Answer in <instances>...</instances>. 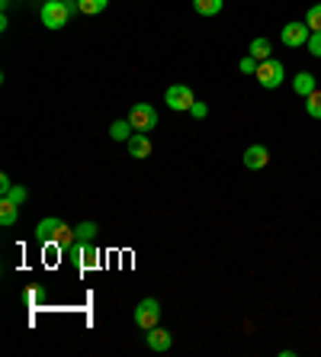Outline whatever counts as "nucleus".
Returning <instances> with one entry per match:
<instances>
[{
	"mask_svg": "<svg viewBox=\"0 0 321 357\" xmlns=\"http://www.w3.org/2000/svg\"><path fill=\"white\" fill-rule=\"evenodd\" d=\"M305 48H309V55L321 58V32H312V36H309V42H305Z\"/></svg>",
	"mask_w": 321,
	"mask_h": 357,
	"instance_id": "obj_22",
	"label": "nucleus"
},
{
	"mask_svg": "<svg viewBox=\"0 0 321 357\" xmlns=\"http://www.w3.org/2000/svg\"><path fill=\"white\" fill-rule=\"evenodd\" d=\"M241 161H244V168H248V171H264L266 164H270V151H266L264 145H251Z\"/></svg>",
	"mask_w": 321,
	"mask_h": 357,
	"instance_id": "obj_9",
	"label": "nucleus"
},
{
	"mask_svg": "<svg viewBox=\"0 0 321 357\" xmlns=\"http://www.w3.org/2000/svg\"><path fill=\"white\" fill-rule=\"evenodd\" d=\"M74 242H77V235H74L71 229L64 226V229H61V235H58V248H61V251H68V248H71Z\"/></svg>",
	"mask_w": 321,
	"mask_h": 357,
	"instance_id": "obj_21",
	"label": "nucleus"
},
{
	"mask_svg": "<svg viewBox=\"0 0 321 357\" xmlns=\"http://www.w3.org/2000/svg\"><path fill=\"white\" fill-rule=\"evenodd\" d=\"M74 235H77V242H93L97 238V222H81L74 229Z\"/></svg>",
	"mask_w": 321,
	"mask_h": 357,
	"instance_id": "obj_19",
	"label": "nucleus"
},
{
	"mask_svg": "<svg viewBox=\"0 0 321 357\" xmlns=\"http://www.w3.org/2000/svg\"><path fill=\"white\" fill-rule=\"evenodd\" d=\"M3 197H10L13 200V203H19V206H23V203H26V187H10V193H3Z\"/></svg>",
	"mask_w": 321,
	"mask_h": 357,
	"instance_id": "obj_23",
	"label": "nucleus"
},
{
	"mask_svg": "<svg viewBox=\"0 0 321 357\" xmlns=\"http://www.w3.org/2000/svg\"><path fill=\"white\" fill-rule=\"evenodd\" d=\"M254 77L260 81V87H266V90H276V87L283 84L286 71H283V65H280V61L266 58V61H260V65H257V75Z\"/></svg>",
	"mask_w": 321,
	"mask_h": 357,
	"instance_id": "obj_4",
	"label": "nucleus"
},
{
	"mask_svg": "<svg viewBox=\"0 0 321 357\" xmlns=\"http://www.w3.org/2000/svg\"><path fill=\"white\" fill-rule=\"evenodd\" d=\"M157 322H161V302L155 300V296H148V300H142L135 306V325L142 331H148V329H155Z\"/></svg>",
	"mask_w": 321,
	"mask_h": 357,
	"instance_id": "obj_3",
	"label": "nucleus"
},
{
	"mask_svg": "<svg viewBox=\"0 0 321 357\" xmlns=\"http://www.w3.org/2000/svg\"><path fill=\"white\" fill-rule=\"evenodd\" d=\"M61 229H64V222L58 216H46L42 222L36 226V238L42 244H48V242H58V235H61Z\"/></svg>",
	"mask_w": 321,
	"mask_h": 357,
	"instance_id": "obj_8",
	"label": "nucleus"
},
{
	"mask_svg": "<svg viewBox=\"0 0 321 357\" xmlns=\"http://www.w3.org/2000/svg\"><path fill=\"white\" fill-rule=\"evenodd\" d=\"M128 122L135 132H151L157 126V110L151 104H135L128 110Z\"/></svg>",
	"mask_w": 321,
	"mask_h": 357,
	"instance_id": "obj_5",
	"label": "nucleus"
},
{
	"mask_svg": "<svg viewBox=\"0 0 321 357\" xmlns=\"http://www.w3.org/2000/svg\"><path fill=\"white\" fill-rule=\"evenodd\" d=\"M10 187H13V180L7 174H0V193H10Z\"/></svg>",
	"mask_w": 321,
	"mask_h": 357,
	"instance_id": "obj_26",
	"label": "nucleus"
},
{
	"mask_svg": "<svg viewBox=\"0 0 321 357\" xmlns=\"http://www.w3.org/2000/svg\"><path fill=\"white\" fill-rule=\"evenodd\" d=\"M126 145H128V155H132V158H138V161L151 155V139H148V132H135V135H132Z\"/></svg>",
	"mask_w": 321,
	"mask_h": 357,
	"instance_id": "obj_11",
	"label": "nucleus"
},
{
	"mask_svg": "<svg viewBox=\"0 0 321 357\" xmlns=\"http://www.w3.org/2000/svg\"><path fill=\"white\" fill-rule=\"evenodd\" d=\"M145 341H148V348L151 351H171V345H174V335L167 329H148L145 331Z\"/></svg>",
	"mask_w": 321,
	"mask_h": 357,
	"instance_id": "obj_10",
	"label": "nucleus"
},
{
	"mask_svg": "<svg viewBox=\"0 0 321 357\" xmlns=\"http://www.w3.org/2000/svg\"><path fill=\"white\" fill-rule=\"evenodd\" d=\"M270 52H273V46H270V39H254L251 42V58H257V61H266L270 58Z\"/></svg>",
	"mask_w": 321,
	"mask_h": 357,
	"instance_id": "obj_16",
	"label": "nucleus"
},
{
	"mask_svg": "<svg viewBox=\"0 0 321 357\" xmlns=\"http://www.w3.org/2000/svg\"><path fill=\"white\" fill-rule=\"evenodd\" d=\"M309 36H312V29L305 26V23H299V19H293V23H286L283 32H280V39H283V46H289V48H302L305 42H309Z\"/></svg>",
	"mask_w": 321,
	"mask_h": 357,
	"instance_id": "obj_7",
	"label": "nucleus"
},
{
	"mask_svg": "<svg viewBox=\"0 0 321 357\" xmlns=\"http://www.w3.org/2000/svg\"><path fill=\"white\" fill-rule=\"evenodd\" d=\"M305 113L312 116V119H321V90L305 97Z\"/></svg>",
	"mask_w": 321,
	"mask_h": 357,
	"instance_id": "obj_18",
	"label": "nucleus"
},
{
	"mask_svg": "<svg viewBox=\"0 0 321 357\" xmlns=\"http://www.w3.org/2000/svg\"><path fill=\"white\" fill-rule=\"evenodd\" d=\"M293 90H295L299 97L315 94V90H318V77H315L312 71H299V75L293 77Z\"/></svg>",
	"mask_w": 321,
	"mask_h": 357,
	"instance_id": "obj_12",
	"label": "nucleus"
},
{
	"mask_svg": "<svg viewBox=\"0 0 321 357\" xmlns=\"http://www.w3.org/2000/svg\"><path fill=\"white\" fill-rule=\"evenodd\" d=\"M222 7H225V0H193V10L200 17H215V13H222Z\"/></svg>",
	"mask_w": 321,
	"mask_h": 357,
	"instance_id": "obj_14",
	"label": "nucleus"
},
{
	"mask_svg": "<svg viewBox=\"0 0 321 357\" xmlns=\"http://www.w3.org/2000/svg\"><path fill=\"white\" fill-rule=\"evenodd\" d=\"M305 26L312 29V32H321V3L309 7V13H305Z\"/></svg>",
	"mask_w": 321,
	"mask_h": 357,
	"instance_id": "obj_20",
	"label": "nucleus"
},
{
	"mask_svg": "<svg viewBox=\"0 0 321 357\" xmlns=\"http://www.w3.org/2000/svg\"><path fill=\"white\" fill-rule=\"evenodd\" d=\"M164 100H167V106L171 110H177V113H190V106L196 104V97H193V90L186 84H174V87H167V94H164Z\"/></svg>",
	"mask_w": 321,
	"mask_h": 357,
	"instance_id": "obj_6",
	"label": "nucleus"
},
{
	"mask_svg": "<svg viewBox=\"0 0 321 357\" xmlns=\"http://www.w3.org/2000/svg\"><path fill=\"white\" fill-rule=\"evenodd\" d=\"M68 258H71L74 267H81V271H93L97 264H100V251L93 248V242H74L68 248Z\"/></svg>",
	"mask_w": 321,
	"mask_h": 357,
	"instance_id": "obj_2",
	"label": "nucleus"
},
{
	"mask_svg": "<svg viewBox=\"0 0 321 357\" xmlns=\"http://www.w3.org/2000/svg\"><path fill=\"white\" fill-rule=\"evenodd\" d=\"M110 135H113L116 142H128L132 135H135V129H132V122H128V119H116V122L110 126Z\"/></svg>",
	"mask_w": 321,
	"mask_h": 357,
	"instance_id": "obj_15",
	"label": "nucleus"
},
{
	"mask_svg": "<svg viewBox=\"0 0 321 357\" xmlns=\"http://www.w3.org/2000/svg\"><path fill=\"white\" fill-rule=\"evenodd\" d=\"M74 13H81V10H77V0H46L42 23H46V29H64L71 23Z\"/></svg>",
	"mask_w": 321,
	"mask_h": 357,
	"instance_id": "obj_1",
	"label": "nucleus"
},
{
	"mask_svg": "<svg viewBox=\"0 0 321 357\" xmlns=\"http://www.w3.org/2000/svg\"><path fill=\"white\" fill-rule=\"evenodd\" d=\"M257 65H260V61L248 55V58H241V65H238V68H241V75H257Z\"/></svg>",
	"mask_w": 321,
	"mask_h": 357,
	"instance_id": "obj_24",
	"label": "nucleus"
},
{
	"mask_svg": "<svg viewBox=\"0 0 321 357\" xmlns=\"http://www.w3.org/2000/svg\"><path fill=\"white\" fill-rule=\"evenodd\" d=\"M190 116L193 119H206V116H209V106L202 104V100H196V104L190 106Z\"/></svg>",
	"mask_w": 321,
	"mask_h": 357,
	"instance_id": "obj_25",
	"label": "nucleus"
},
{
	"mask_svg": "<svg viewBox=\"0 0 321 357\" xmlns=\"http://www.w3.org/2000/svg\"><path fill=\"white\" fill-rule=\"evenodd\" d=\"M19 216V203H13L10 197H0V226H13Z\"/></svg>",
	"mask_w": 321,
	"mask_h": 357,
	"instance_id": "obj_13",
	"label": "nucleus"
},
{
	"mask_svg": "<svg viewBox=\"0 0 321 357\" xmlns=\"http://www.w3.org/2000/svg\"><path fill=\"white\" fill-rule=\"evenodd\" d=\"M106 7H110V0H77V10H81L84 17H97Z\"/></svg>",
	"mask_w": 321,
	"mask_h": 357,
	"instance_id": "obj_17",
	"label": "nucleus"
}]
</instances>
